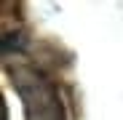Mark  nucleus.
<instances>
[{"instance_id":"nucleus-1","label":"nucleus","mask_w":123,"mask_h":120,"mask_svg":"<svg viewBox=\"0 0 123 120\" xmlns=\"http://www.w3.org/2000/svg\"><path fill=\"white\" fill-rule=\"evenodd\" d=\"M8 75L24 104L27 120H67V112H64L56 86L40 69H35L30 64H13V67H8Z\"/></svg>"}]
</instances>
